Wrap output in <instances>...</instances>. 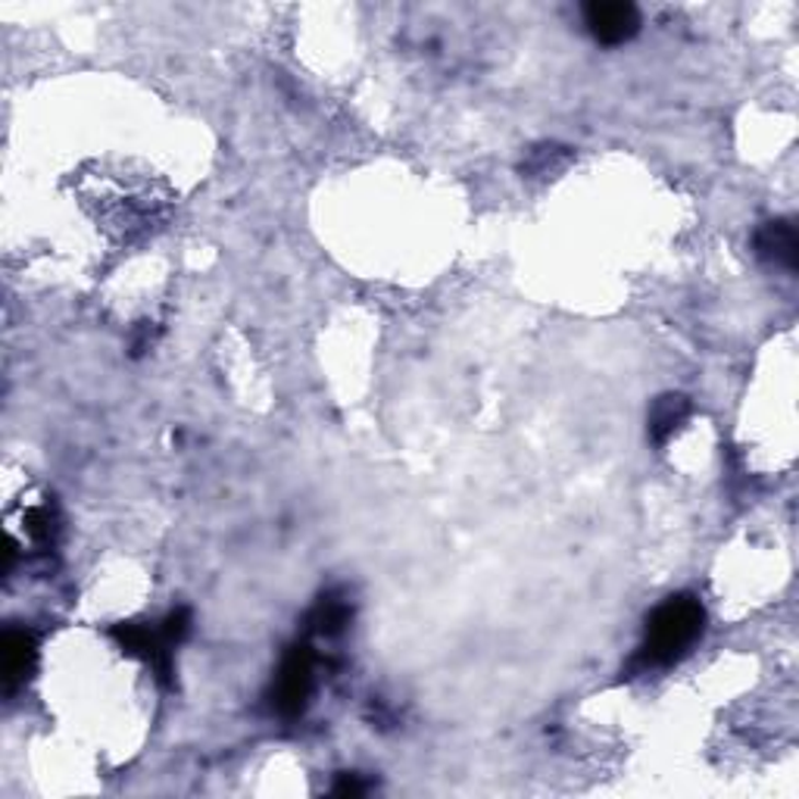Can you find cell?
<instances>
[{"label":"cell","mask_w":799,"mask_h":799,"mask_svg":"<svg viewBox=\"0 0 799 799\" xmlns=\"http://www.w3.org/2000/svg\"><path fill=\"white\" fill-rule=\"evenodd\" d=\"M706 627V609L696 597L681 594L659 606L647 622V637L637 653V669H662L678 662L688 649L700 641Z\"/></svg>","instance_id":"cell-1"},{"label":"cell","mask_w":799,"mask_h":799,"mask_svg":"<svg viewBox=\"0 0 799 799\" xmlns=\"http://www.w3.org/2000/svg\"><path fill=\"white\" fill-rule=\"evenodd\" d=\"M313 691V653L309 647H291L275 681V706L281 715L303 713Z\"/></svg>","instance_id":"cell-2"},{"label":"cell","mask_w":799,"mask_h":799,"mask_svg":"<svg viewBox=\"0 0 799 799\" xmlns=\"http://www.w3.org/2000/svg\"><path fill=\"white\" fill-rule=\"evenodd\" d=\"M584 22L597 42L625 44L637 35L641 13L631 3H590L584 7Z\"/></svg>","instance_id":"cell-3"},{"label":"cell","mask_w":799,"mask_h":799,"mask_svg":"<svg viewBox=\"0 0 799 799\" xmlns=\"http://www.w3.org/2000/svg\"><path fill=\"white\" fill-rule=\"evenodd\" d=\"M756 250L759 257L794 269L799 254L797 228L790 222H768V225H762L756 232Z\"/></svg>","instance_id":"cell-4"},{"label":"cell","mask_w":799,"mask_h":799,"mask_svg":"<svg viewBox=\"0 0 799 799\" xmlns=\"http://www.w3.org/2000/svg\"><path fill=\"white\" fill-rule=\"evenodd\" d=\"M691 412V400L681 397V393H666L656 400V407L649 412V437L656 444H666L671 434L681 428V422L688 419Z\"/></svg>","instance_id":"cell-5"},{"label":"cell","mask_w":799,"mask_h":799,"mask_svg":"<svg viewBox=\"0 0 799 799\" xmlns=\"http://www.w3.org/2000/svg\"><path fill=\"white\" fill-rule=\"evenodd\" d=\"M35 662V641L28 631H10L3 637V674H7V684L20 681L25 671L32 669Z\"/></svg>","instance_id":"cell-6"},{"label":"cell","mask_w":799,"mask_h":799,"mask_svg":"<svg viewBox=\"0 0 799 799\" xmlns=\"http://www.w3.org/2000/svg\"><path fill=\"white\" fill-rule=\"evenodd\" d=\"M346 622H350V606L344 600H334V597L322 600V603L316 606V612H313V627L319 634H325V637L344 631Z\"/></svg>","instance_id":"cell-7"},{"label":"cell","mask_w":799,"mask_h":799,"mask_svg":"<svg viewBox=\"0 0 799 799\" xmlns=\"http://www.w3.org/2000/svg\"><path fill=\"white\" fill-rule=\"evenodd\" d=\"M363 790H366V784H360L356 775H344L341 784H334V794H338V797H356V794H363Z\"/></svg>","instance_id":"cell-8"}]
</instances>
